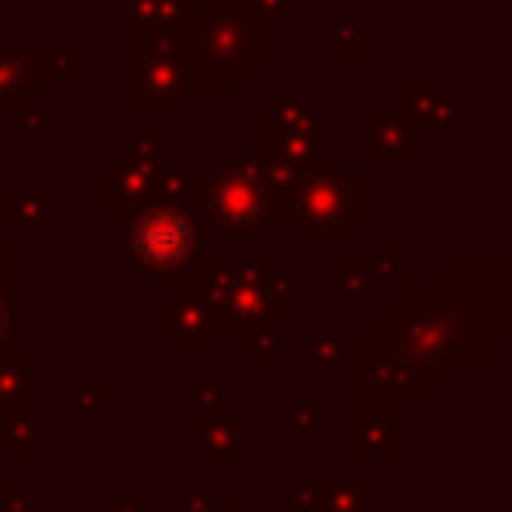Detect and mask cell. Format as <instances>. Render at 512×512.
Listing matches in <instances>:
<instances>
[{
  "instance_id": "obj_5",
  "label": "cell",
  "mask_w": 512,
  "mask_h": 512,
  "mask_svg": "<svg viewBox=\"0 0 512 512\" xmlns=\"http://www.w3.org/2000/svg\"><path fill=\"white\" fill-rule=\"evenodd\" d=\"M148 332H160L172 352H184V348L212 352V348H220V340H224L220 312H216L212 296L200 288L192 264L164 276V312L148 316Z\"/></svg>"
},
{
  "instance_id": "obj_8",
  "label": "cell",
  "mask_w": 512,
  "mask_h": 512,
  "mask_svg": "<svg viewBox=\"0 0 512 512\" xmlns=\"http://www.w3.org/2000/svg\"><path fill=\"white\" fill-rule=\"evenodd\" d=\"M260 156H276L304 172L328 164V116L280 96L276 112L260 116Z\"/></svg>"
},
{
  "instance_id": "obj_10",
  "label": "cell",
  "mask_w": 512,
  "mask_h": 512,
  "mask_svg": "<svg viewBox=\"0 0 512 512\" xmlns=\"http://www.w3.org/2000/svg\"><path fill=\"white\" fill-rule=\"evenodd\" d=\"M436 276L500 336L512 328V264L508 260H440Z\"/></svg>"
},
{
  "instance_id": "obj_23",
  "label": "cell",
  "mask_w": 512,
  "mask_h": 512,
  "mask_svg": "<svg viewBox=\"0 0 512 512\" xmlns=\"http://www.w3.org/2000/svg\"><path fill=\"white\" fill-rule=\"evenodd\" d=\"M328 416H332L328 404H304V408L292 416V440H296V444H308L312 432L328 424Z\"/></svg>"
},
{
  "instance_id": "obj_12",
  "label": "cell",
  "mask_w": 512,
  "mask_h": 512,
  "mask_svg": "<svg viewBox=\"0 0 512 512\" xmlns=\"http://www.w3.org/2000/svg\"><path fill=\"white\" fill-rule=\"evenodd\" d=\"M40 412V356L24 340L0 352V420H36Z\"/></svg>"
},
{
  "instance_id": "obj_4",
  "label": "cell",
  "mask_w": 512,
  "mask_h": 512,
  "mask_svg": "<svg viewBox=\"0 0 512 512\" xmlns=\"http://www.w3.org/2000/svg\"><path fill=\"white\" fill-rule=\"evenodd\" d=\"M200 216H208L224 236H256L272 220V204L256 176V156L224 152L200 184Z\"/></svg>"
},
{
  "instance_id": "obj_24",
  "label": "cell",
  "mask_w": 512,
  "mask_h": 512,
  "mask_svg": "<svg viewBox=\"0 0 512 512\" xmlns=\"http://www.w3.org/2000/svg\"><path fill=\"white\" fill-rule=\"evenodd\" d=\"M112 404V392L108 388H76V420L80 424H92L96 420V408H108Z\"/></svg>"
},
{
  "instance_id": "obj_29",
  "label": "cell",
  "mask_w": 512,
  "mask_h": 512,
  "mask_svg": "<svg viewBox=\"0 0 512 512\" xmlns=\"http://www.w3.org/2000/svg\"><path fill=\"white\" fill-rule=\"evenodd\" d=\"M316 488H320V476H312V480H304V484L292 488V504H296V512H308V508H312Z\"/></svg>"
},
{
  "instance_id": "obj_16",
  "label": "cell",
  "mask_w": 512,
  "mask_h": 512,
  "mask_svg": "<svg viewBox=\"0 0 512 512\" xmlns=\"http://www.w3.org/2000/svg\"><path fill=\"white\" fill-rule=\"evenodd\" d=\"M308 512H368V488L360 476H320Z\"/></svg>"
},
{
  "instance_id": "obj_9",
  "label": "cell",
  "mask_w": 512,
  "mask_h": 512,
  "mask_svg": "<svg viewBox=\"0 0 512 512\" xmlns=\"http://www.w3.org/2000/svg\"><path fill=\"white\" fill-rule=\"evenodd\" d=\"M68 72V44H0V112L24 116Z\"/></svg>"
},
{
  "instance_id": "obj_34",
  "label": "cell",
  "mask_w": 512,
  "mask_h": 512,
  "mask_svg": "<svg viewBox=\"0 0 512 512\" xmlns=\"http://www.w3.org/2000/svg\"><path fill=\"white\" fill-rule=\"evenodd\" d=\"M12 512H36V500L28 496V492H20V500H16V508Z\"/></svg>"
},
{
  "instance_id": "obj_19",
  "label": "cell",
  "mask_w": 512,
  "mask_h": 512,
  "mask_svg": "<svg viewBox=\"0 0 512 512\" xmlns=\"http://www.w3.org/2000/svg\"><path fill=\"white\" fill-rule=\"evenodd\" d=\"M368 264L360 260H332L328 264V292L332 296H360L368 292Z\"/></svg>"
},
{
  "instance_id": "obj_32",
  "label": "cell",
  "mask_w": 512,
  "mask_h": 512,
  "mask_svg": "<svg viewBox=\"0 0 512 512\" xmlns=\"http://www.w3.org/2000/svg\"><path fill=\"white\" fill-rule=\"evenodd\" d=\"M112 512H148V504H144V500H136V496H132V500L116 496V500H112Z\"/></svg>"
},
{
  "instance_id": "obj_2",
  "label": "cell",
  "mask_w": 512,
  "mask_h": 512,
  "mask_svg": "<svg viewBox=\"0 0 512 512\" xmlns=\"http://www.w3.org/2000/svg\"><path fill=\"white\" fill-rule=\"evenodd\" d=\"M368 212V184L364 172H344V168H312L288 196L280 220L296 240H344L352 224H360Z\"/></svg>"
},
{
  "instance_id": "obj_7",
  "label": "cell",
  "mask_w": 512,
  "mask_h": 512,
  "mask_svg": "<svg viewBox=\"0 0 512 512\" xmlns=\"http://www.w3.org/2000/svg\"><path fill=\"white\" fill-rule=\"evenodd\" d=\"M188 96V76L180 64V48L168 44V28L136 24V76H132V108L148 112H180Z\"/></svg>"
},
{
  "instance_id": "obj_26",
  "label": "cell",
  "mask_w": 512,
  "mask_h": 512,
  "mask_svg": "<svg viewBox=\"0 0 512 512\" xmlns=\"http://www.w3.org/2000/svg\"><path fill=\"white\" fill-rule=\"evenodd\" d=\"M20 340V316H16V296H0V352Z\"/></svg>"
},
{
  "instance_id": "obj_28",
  "label": "cell",
  "mask_w": 512,
  "mask_h": 512,
  "mask_svg": "<svg viewBox=\"0 0 512 512\" xmlns=\"http://www.w3.org/2000/svg\"><path fill=\"white\" fill-rule=\"evenodd\" d=\"M248 4L268 20H288L292 16V0H248Z\"/></svg>"
},
{
  "instance_id": "obj_27",
  "label": "cell",
  "mask_w": 512,
  "mask_h": 512,
  "mask_svg": "<svg viewBox=\"0 0 512 512\" xmlns=\"http://www.w3.org/2000/svg\"><path fill=\"white\" fill-rule=\"evenodd\" d=\"M184 512H240V496H232V492L228 496H204L200 492V496L188 500Z\"/></svg>"
},
{
  "instance_id": "obj_14",
  "label": "cell",
  "mask_w": 512,
  "mask_h": 512,
  "mask_svg": "<svg viewBox=\"0 0 512 512\" xmlns=\"http://www.w3.org/2000/svg\"><path fill=\"white\" fill-rule=\"evenodd\" d=\"M368 168H416L420 164V132L412 120L368 116Z\"/></svg>"
},
{
  "instance_id": "obj_18",
  "label": "cell",
  "mask_w": 512,
  "mask_h": 512,
  "mask_svg": "<svg viewBox=\"0 0 512 512\" xmlns=\"http://www.w3.org/2000/svg\"><path fill=\"white\" fill-rule=\"evenodd\" d=\"M0 452L8 460H36L40 456V436H36V420H0Z\"/></svg>"
},
{
  "instance_id": "obj_15",
  "label": "cell",
  "mask_w": 512,
  "mask_h": 512,
  "mask_svg": "<svg viewBox=\"0 0 512 512\" xmlns=\"http://www.w3.org/2000/svg\"><path fill=\"white\" fill-rule=\"evenodd\" d=\"M4 220L20 224L24 240H36L40 228L56 220V188H40V192L4 188Z\"/></svg>"
},
{
  "instance_id": "obj_20",
  "label": "cell",
  "mask_w": 512,
  "mask_h": 512,
  "mask_svg": "<svg viewBox=\"0 0 512 512\" xmlns=\"http://www.w3.org/2000/svg\"><path fill=\"white\" fill-rule=\"evenodd\" d=\"M128 4L136 8V24H144V28H172L184 16L180 0H128Z\"/></svg>"
},
{
  "instance_id": "obj_33",
  "label": "cell",
  "mask_w": 512,
  "mask_h": 512,
  "mask_svg": "<svg viewBox=\"0 0 512 512\" xmlns=\"http://www.w3.org/2000/svg\"><path fill=\"white\" fill-rule=\"evenodd\" d=\"M200 492H204L200 476H188V480H184V500H192V496H200Z\"/></svg>"
},
{
  "instance_id": "obj_31",
  "label": "cell",
  "mask_w": 512,
  "mask_h": 512,
  "mask_svg": "<svg viewBox=\"0 0 512 512\" xmlns=\"http://www.w3.org/2000/svg\"><path fill=\"white\" fill-rule=\"evenodd\" d=\"M212 400H220L216 388H184V404H192V408H204V404H212Z\"/></svg>"
},
{
  "instance_id": "obj_3",
  "label": "cell",
  "mask_w": 512,
  "mask_h": 512,
  "mask_svg": "<svg viewBox=\"0 0 512 512\" xmlns=\"http://www.w3.org/2000/svg\"><path fill=\"white\" fill-rule=\"evenodd\" d=\"M128 232V260L136 272L148 276H172L180 268H188L200 256L204 244V228H200V212L188 204H172V200H156L144 212H136Z\"/></svg>"
},
{
  "instance_id": "obj_22",
  "label": "cell",
  "mask_w": 512,
  "mask_h": 512,
  "mask_svg": "<svg viewBox=\"0 0 512 512\" xmlns=\"http://www.w3.org/2000/svg\"><path fill=\"white\" fill-rule=\"evenodd\" d=\"M16 292H20V244L0 240V296H16Z\"/></svg>"
},
{
  "instance_id": "obj_11",
  "label": "cell",
  "mask_w": 512,
  "mask_h": 512,
  "mask_svg": "<svg viewBox=\"0 0 512 512\" xmlns=\"http://www.w3.org/2000/svg\"><path fill=\"white\" fill-rule=\"evenodd\" d=\"M400 400L372 388V384H360V380H348V460H360V456H400L404 448V436H400Z\"/></svg>"
},
{
  "instance_id": "obj_1",
  "label": "cell",
  "mask_w": 512,
  "mask_h": 512,
  "mask_svg": "<svg viewBox=\"0 0 512 512\" xmlns=\"http://www.w3.org/2000/svg\"><path fill=\"white\" fill-rule=\"evenodd\" d=\"M176 48L188 88L232 92L236 80L252 76L272 52V32L248 0H204L180 16Z\"/></svg>"
},
{
  "instance_id": "obj_21",
  "label": "cell",
  "mask_w": 512,
  "mask_h": 512,
  "mask_svg": "<svg viewBox=\"0 0 512 512\" xmlns=\"http://www.w3.org/2000/svg\"><path fill=\"white\" fill-rule=\"evenodd\" d=\"M348 356V336H336L328 328H316L312 332V368H332V364H344Z\"/></svg>"
},
{
  "instance_id": "obj_17",
  "label": "cell",
  "mask_w": 512,
  "mask_h": 512,
  "mask_svg": "<svg viewBox=\"0 0 512 512\" xmlns=\"http://www.w3.org/2000/svg\"><path fill=\"white\" fill-rule=\"evenodd\" d=\"M408 120L412 124H436L440 132H452V100L432 80H408Z\"/></svg>"
},
{
  "instance_id": "obj_6",
  "label": "cell",
  "mask_w": 512,
  "mask_h": 512,
  "mask_svg": "<svg viewBox=\"0 0 512 512\" xmlns=\"http://www.w3.org/2000/svg\"><path fill=\"white\" fill-rule=\"evenodd\" d=\"M164 136H144L120 152H112L108 168H100L92 176V196L112 212V220L128 224L136 212H144L148 204H156V188H160V156H164Z\"/></svg>"
},
{
  "instance_id": "obj_30",
  "label": "cell",
  "mask_w": 512,
  "mask_h": 512,
  "mask_svg": "<svg viewBox=\"0 0 512 512\" xmlns=\"http://www.w3.org/2000/svg\"><path fill=\"white\" fill-rule=\"evenodd\" d=\"M20 492H24V484L16 476H0V512H12L16 500H20Z\"/></svg>"
},
{
  "instance_id": "obj_25",
  "label": "cell",
  "mask_w": 512,
  "mask_h": 512,
  "mask_svg": "<svg viewBox=\"0 0 512 512\" xmlns=\"http://www.w3.org/2000/svg\"><path fill=\"white\" fill-rule=\"evenodd\" d=\"M400 264H404V244H400V240H388L384 252H380V260H376L368 272H376V276H384V280H396V276H400Z\"/></svg>"
},
{
  "instance_id": "obj_13",
  "label": "cell",
  "mask_w": 512,
  "mask_h": 512,
  "mask_svg": "<svg viewBox=\"0 0 512 512\" xmlns=\"http://www.w3.org/2000/svg\"><path fill=\"white\" fill-rule=\"evenodd\" d=\"M236 404H224V400H212L204 404V412H196L188 424H184V440L196 444L208 460H236L240 448H236V436H240V420H236Z\"/></svg>"
}]
</instances>
